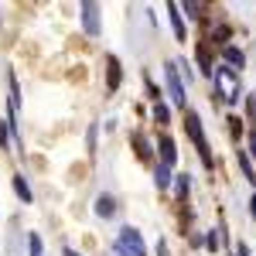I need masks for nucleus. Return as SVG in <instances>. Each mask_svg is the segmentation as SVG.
<instances>
[{
	"label": "nucleus",
	"instance_id": "f257e3e1",
	"mask_svg": "<svg viewBox=\"0 0 256 256\" xmlns=\"http://www.w3.org/2000/svg\"><path fill=\"white\" fill-rule=\"evenodd\" d=\"M216 86H218V92H222V99H226V102H236V99H239V72H236V68L218 65Z\"/></svg>",
	"mask_w": 256,
	"mask_h": 256
},
{
	"label": "nucleus",
	"instance_id": "f03ea898",
	"mask_svg": "<svg viewBox=\"0 0 256 256\" xmlns=\"http://www.w3.org/2000/svg\"><path fill=\"white\" fill-rule=\"evenodd\" d=\"M113 250H116V256H147V250H144V239H140L137 229H123Z\"/></svg>",
	"mask_w": 256,
	"mask_h": 256
},
{
	"label": "nucleus",
	"instance_id": "7ed1b4c3",
	"mask_svg": "<svg viewBox=\"0 0 256 256\" xmlns=\"http://www.w3.org/2000/svg\"><path fill=\"white\" fill-rule=\"evenodd\" d=\"M184 126H188V137L195 140L202 160H205V164H212V150H208V144H205V134H202V120H198V113H188V116H184Z\"/></svg>",
	"mask_w": 256,
	"mask_h": 256
},
{
	"label": "nucleus",
	"instance_id": "20e7f679",
	"mask_svg": "<svg viewBox=\"0 0 256 256\" xmlns=\"http://www.w3.org/2000/svg\"><path fill=\"white\" fill-rule=\"evenodd\" d=\"M82 24L89 34H99V7L96 4H82Z\"/></svg>",
	"mask_w": 256,
	"mask_h": 256
},
{
	"label": "nucleus",
	"instance_id": "39448f33",
	"mask_svg": "<svg viewBox=\"0 0 256 256\" xmlns=\"http://www.w3.org/2000/svg\"><path fill=\"white\" fill-rule=\"evenodd\" d=\"M168 89H171V99H174V106H184V89H181V79L174 76V65H168Z\"/></svg>",
	"mask_w": 256,
	"mask_h": 256
},
{
	"label": "nucleus",
	"instance_id": "423d86ee",
	"mask_svg": "<svg viewBox=\"0 0 256 256\" xmlns=\"http://www.w3.org/2000/svg\"><path fill=\"white\" fill-rule=\"evenodd\" d=\"M158 150H160V158H164V168H168V164H174V140L171 137H160V144H158Z\"/></svg>",
	"mask_w": 256,
	"mask_h": 256
},
{
	"label": "nucleus",
	"instance_id": "0eeeda50",
	"mask_svg": "<svg viewBox=\"0 0 256 256\" xmlns=\"http://www.w3.org/2000/svg\"><path fill=\"white\" fill-rule=\"evenodd\" d=\"M168 14H171V20H174V38L184 41V38H188V31H184V20L178 18V4H168Z\"/></svg>",
	"mask_w": 256,
	"mask_h": 256
},
{
	"label": "nucleus",
	"instance_id": "6e6552de",
	"mask_svg": "<svg viewBox=\"0 0 256 256\" xmlns=\"http://www.w3.org/2000/svg\"><path fill=\"white\" fill-rule=\"evenodd\" d=\"M222 52H226V62H229L232 68H242V65H246V55H242L239 48H232V44H226Z\"/></svg>",
	"mask_w": 256,
	"mask_h": 256
},
{
	"label": "nucleus",
	"instance_id": "1a4fd4ad",
	"mask_svg": "<svg viewBox=\"0 0 256 256\" xmlns=\"http://www.w3.org/2000/svg\"><path fill=\"white\" fill-rule=\"evenodd\" d=\"M106 68H110V76H106V86H110V92H116V89H120V62H116V58H110V65H106Z\"/></svg>",
	"mask_w": 256,
	"mask_h": 256
},
{
	"label": "nucleus",
	"instance_id": "9d476101",
	"mask_svg": "<svg viewBox=\"0 0 256 256\" xmlns=\"http://www.w3.org/2000/svg\"><path fill=\"white\" fill-rule=\"evenodd\" d=\"M113 212H116V202H113V198H106V195H102V198H99V202H96V216L110 218V216H113Z\"/></svg>",
	"mask_w": 256,
	"mask_h": 256
},
{
	"label": "nucleus",
	"instance_id": "9b49d317",
	"mask_svg": "<svg viewBox=\"0 0 256 256\" xmlns=\"http://www.w3.org/2000/svg\"><path fill=\"white\" fill-rule=\"evenodd\" d=\"M14 192H18V198L20 202H31V188H28V181H24V178H14Z\"/></svg>",
	"mask_w": 256,
	"mask_h": 256
},
{
	"label": "nucleus",
	"instance_id": "f8f14e48",
	"mask_svg": "<svg viewBox=\"0 0 256 256\" xmlns=\"http://www.w3.org/2000/svg\"><path fill=\"white\" fill-rule=\"evenodd\" d=\"M174 184H178V188H174L178 198H188V192H192V174H181V178L174 181Z\"/></svg>",
	"mask_w": 256,
	"mask_h": 256
},
{
	"label": "nucleus",
	"instance_id": "ddd939ff",
	"mask_svg": "<svg viewBox=\"0 0 256 256\" xmlns=\"http://www.w3.org/2000/svg\"><path fill=\"white\" fill-rule=\"evenodd\" d=\"M158 184H160V188H168V184H171V171H168L164 164L158 168Z\"/></svg>",
	"mask_w": 256,
	"mask_h": 256
},
{
	"label": "nucleus",
	"instance_id": "4468645a",
	"mask_svg": "<svg viewBox=\"0 0 256 256\" xmlns=\"http://www.w3.org/2000/svg\"><path fill=\"white\" fill-rule=\"evenodd\" d=\"M239 164H242V171H246V178H250V181H256V171H253V164H250V158H246V154H239Z\"/></svg>",
	"mask_w": 256,
	"mask_h": 256
},
{
	"label": "nucleus",
	"instance_id": "2eb2a0df",
	"mask_svg": "<svg viewBox=\"0 0 256 256\" xmlns=\"http://www.w3.org/2000/svg\"><path fill=\"white\" fill-rule=\"evenodd\" d=\"M222 246V232H208V250H218Z\"/></svg>",
	"mask_w": 256,
	"mask_h": 256
},
{
	"label": "nucleus",
	"instance_id": "dca6fc26",
	"mask_svg": "<svg viewBox=\"0 0 256 256\" xmlns=\"http://www.w3.org/2000/svg\"><path fill=\"white\" fill-rule=\"evenodd\" d=\"M154 116H158V120H164V123H168V116H171V113H168V106H160V102H158V106H154Z\"/></svg>",
	"mask_w": 256,
	"mask_h": 256
},
{
	"label": "nucleus",
	"instance_id": "f3484780",
	"mask_svg": "<svg viewBox=\"0 0 256 256\" xmlns=\"http://www.w3.org/2000/svg\"><path fill=\"white\" fill-rule=\"evenodd\" d=\"M246 110H250V116L256 120V96H250V99H246Z\"/></svg>",
	"mask_w": 256,
	"mask_h": 256
},
{
	"label": "nucleus",
	"instance_id": "a211bd4d",
	"mask_svg": "<svg viewBox=\"0 0 256 256\" xmlns=\"http://www.w3.org/2000/svg\"><path fill=\"white\" fill-rule=\"evenodd\" d=\"M7 130H10V126H4V123H0V147L7 144Z\"/></svg>",
	"mask_w": 256,
	"mask_h": 256
},
{
	"label": "nucleus",
	"instance_id": "6ab92c4d",
	"mask_svg": "<svg viewBox=\"0 0 256 256\" xmlns=\"http://www.w3.org/2000/svg\"><path fill=\"white\" fill-rule=\"evenodd\" d=\"M250 144H253V158H256V130L250 134Z\"/></svg>",
	"mask_w": 256,
	"mask_h": 256
},
{
	"label": "nucleus",
	"instance_id": "aec40b11",
	"mask_svg": "<svg viewBox=\"0 0 256 256\" xmlns=\"http://www.w3.org/2000/svg\"><path fill=\"white\" fill-rule=\"evenodd\" d=\"M250 208H253V218H256V198H253V202H250Z\"/></svg>",
	"mask_w": 256,
	"mask_h": 256
},
{
	"label": "nucleus",
	"instance_id": "412c9836",
	"mask_svg": "<svg viewBox=\"0 0 256 256\" xmlns=\"http://www.w3.org/2000/svg\"><path fill=\"white\" fill-rule=\"evenodd\" d=\"M65 256H79V253H76V250H65Z\"/></svg>",
	"mask_w": 256,
	"mask_h": 256
}]
</instances>
